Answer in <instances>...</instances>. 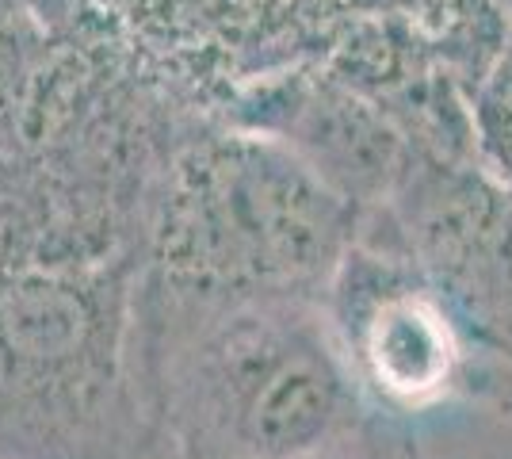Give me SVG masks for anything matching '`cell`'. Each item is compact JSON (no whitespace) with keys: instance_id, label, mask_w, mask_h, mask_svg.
<instances>
[{"instance_id":"2","label":"cell","mask_w":512,"mask_h":459,"mask_svg":"<svg viewBox=\"0 0 512 459\" xmlns=\"http://www.w3.org/2000/svg\"><path fill=\"white\" fill-rule=\"evenodd\" d=\"M352 352L371 391L394 410H425L455 387L459 341L425 295L394 291L363 310Z\"/></svg>"},{"instance_id":"1","label":"cell","mask_w":512,"mask_h":459,"mask_svg":"<svg viewBox=\"0 0 512 459\" xmlns=\"http://www.w3.org/2000/svg\"><path fill=\"white\" fill-rule=\"evenodd\" d=\"M337 207L287 157L226 142L184 169L161 230V261L199 287L291 284L329 261Z\"/></svg>"}]
</instances>
